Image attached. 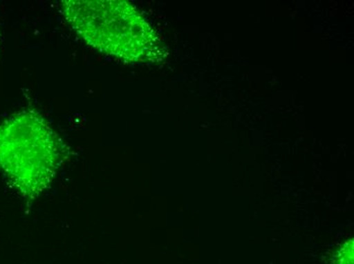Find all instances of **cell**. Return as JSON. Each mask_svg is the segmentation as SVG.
<instances>
[{"label": "cell", "mask_w": 354, "mask_h": 264, "mask_svg": "<svg viewBox=\"0 0 354 264\" xmlns=\"http://www.w3.org/2000/svg\"><path fill=\"white\" fill-rule=\"evenodd\" d=\"M62 14L91 47L125 62H155L161 42L141 12L124 0H66Z\"/></svg>", "instance_id": "6da1fadb"}, {"label": "cell", "mask_w": 354, "mask_h": 264, "mask_svg": "<svg viewBox=\"0 0 354 264\" xmlns=\"http://www.w3.org/2000/svg\"><path fill=\"white\" fill-rule=\"evenodd\" d=\"M62 141L35 110L14 114L0 124V170L25 199L49 187L62 158Z\"/></svg>", "instance_id": "7a4b0ae2"}]
</instances>
